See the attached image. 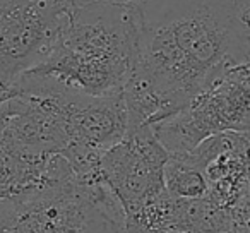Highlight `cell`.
<instances>
[{
  "mask_svg": "<svg viewBox=\"0 0 250 233\" xmlns=\"http://www.w3.org/2000/svg\"><path fill=\"white\" fill-rule=\"evenodd\" d=\"M250 65H229L184 108L153 127L168 154L190 153L204 139L223 132H249Z\"/></svg>",
  "mask_w": 250,
  "mask_h": 233,
  "instance_id": "4",
  "label": "cell"
},
{
  "mask_svg": "<svg viewBox=\"0 0 250 233\" xmlns=\"http://www.w3.org/2000/svg\"><path fill=\"white\" fill-rule=\"evenodd\" d=\"M165 189L177 199H199L208 192V180L201 168L182 154H170L165 165Z\"/></svg>",
  "mask_w": 250,
  "mask_h": 233,
  "instance_id": "7",
  "label": "cell"
},
{
  "mask_svg": "<svg viewBox=\"0 0 250 233\" xmlns=\"http://www.w3.org/2000/svg\"><path fill=\"white\" fill-rule=\"evenodd\" d=\"M139 48L122 89L127 129L154 127L221 70L250 59V0H141Z\"/></svg>",
  "mask_w": 250,
  "mask_h": 233,
  "instance_id": "1",
  "label": "cell"
},
{
  "mask_svg": "<svg viewBox=\"0 0 250 233\" xmlns=\"http://www.w3.org/2000/svg\"><path fill=\"white\" fill-rule=\"evenodd\" d=\"M124 219L100 180L70 177L0 199V233H124Z\"/></svg>",
  "mask_w": 250,
  "mask_h": 233,
  "instance_id": "3",
  "label": "cell"
},
{
  "mask_svg": "<svg viewBox=\"0 0 250 233\" xmlns=\"http://www.w3.org/2000/svg\"><path fill=\"white\" fill-rule=\"evenodd\" d=\"M62 2L67 9H77L94 4H137L141 0H62Z\"/></svg>",
  "mask_w": 250,
  "mask_h": 233,
  "instance_id": "8",
  "label": "cell"
},
{
  "mask_svg": "<svg viewBox=\"0 0 250 233\" xmlns=\"http://www.w3.org/2000/svg\"><path fill=\"white\" fill-rule=\"evenodd\" d=\"M168 158L170 154L153 127L127 129L124 137L100 158L98 177L120 202L124 212H130L167 192L165 165Z\"/></svg>",
  "mask_w": 250,
  "mask_h": 233,
  "instance_id": "5",
  "label": "cell"
},
{
  "mask_svg": "<svg viewBox=\"0 0 250 233\" xmlns=\"http://www.w3.org/2000/svg\"><path fill=\"white\" fill-rule=\"evenodd\" d=\"M67 11L62 0H0V83L12 86L48 55Z\"/></svg>",
  "mask_w": 250,
  "mask_h": 233,
  "instance_id": "6",
  "label": "cell"
},
{
  "mask_svg": "<svg viewBox=\"0 0 250 233\" xmlns=\"http://www.w3.org/2000/svg\"><path fill=\"white\" fill-rule=\"evenodd\" d=\"M12 96V86L0 83V126H2V115H4V105Z\"/></svg>",
  "mask_w": 250,
  "mask_h": 233,
  "instance_id": "9",
  "label": "cell"
},
{
  "mask_svg": "<svg viewBox=\"0 0 250 233\" xmlns=\"http://www.w3.org/2000/svg\"><path fill=\"white\" fill-rule=\"evenodd\" d=\"M137 4H94L69 9L48 55L22 76L86 94H120L136 67Z\"/></svg>",
  "mask_w": 250,
  "mask_h": 233,
  "instance_id": "2",
  "label": "cell"
}]
</instances>
